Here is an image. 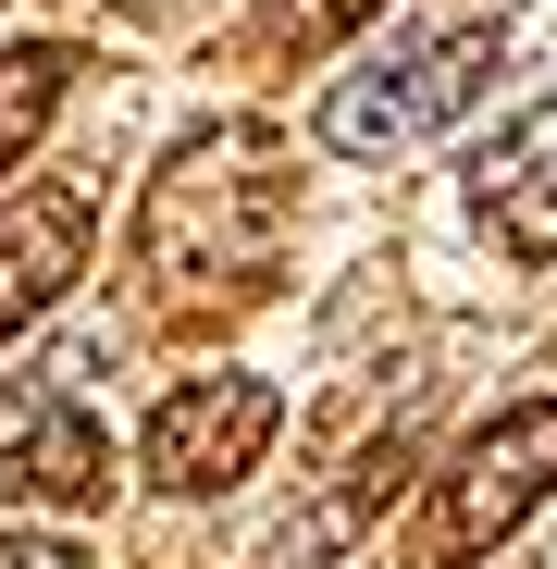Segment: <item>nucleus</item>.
Returning <instances> with one entry per match:
<instances>
[{"instance_id": "nucleus-2", "label": "nucleus", "mask_w": 557, "mask_h": 569, "mask_svg": "<svg viewBox=\"0 0 557 569\" xmlns=\"http://www.w3.org/2000/svg\"><path fill=\"white\" fill-rule=\"evenodd\" d=\"M557 496V397H508L496 421H471L434 470V520H421V569H471L484 545H508L533 508Z\"/></svg>"}, {"instance_id": "nucleus-1", "label": "nucleus", "mask_w": 557, "mask_h": 569, "mask_svg": "<svg viewBox=\"0 0 557 569\" xmlns=\"http://www.w3.org/2000/svg\"><path fill=\"white\" fill-rule=\"evenodd\" d=\"M286 236H298V149L272 137L260 112L186 124L137 199V298L149 322L199 335L236 322L286 284Z\"/></svg>"}, {"instance_id": "nucleus-8", "label": "nucleus", "mask_w": 557, "mask_h": 569, "mask_svg": "<svg viewBox=\"0 0 557 569\" xmlns=\"http://www.w3.org/2000/svg\"><path fill=\"white\" fill-rule=\"evenodd\" d=\"M0 483L38 496V508H100L112 496V433L87 421V409H38L13 433V458H0Z\"/></svg>"}, {"instance_id": "nucleus-10", "label": "nucleus", "mask_w": 557, "mask_h": 569, "mask_svg": "<svg viewBox=\"0 0 557 569\" xmlns=\"http://www.w3.org/2000/svg\"><path fill=\"white\" fill-rule=\"evenodd\" d=\"M371 13H385V0H260V50H335Z\"/></svg>"}, {"instance_id": "nucleus-6", "label": "nucleus", "mask_w": 557, "mask_h": 569, "mask_svg": "<svg viewBox=\"0 0 557 569\" xmlns=\"http://www.w3.org/2000/svg\"><path fill=\"white\" fill-rule=\"evenodd\" d=\"M471 211L508 260H557V100L496 124V149L471 161Z\"/></svg>"}, {"instance_id": "nucleus-7", "label": "nucleus", "mask_w": 557, "mask_h": 569, "mask_svg": "<svg viewBox=\"0 0 557 569\" xmlns=\"http://www.w3.org/2000/svg\"><path fill=\"white\" fill-rule=\"evenodd\" d=\"M74 272H87V199L74 186H13L0 199V335H26Z\"/></svg>"}, {"instance_id": "nucleus-4", "label": "nucleus", "mask_w": 557, "mask_h": 569, "mask_svg": "<svg viewBox=\"0 0 557 569\" xmlns=\"http://www.w3.org/2000/svg\"><path fill=\"white\" fill-rule=\"evenodd\" d=\"M272 421H286V397L260 385V371H199V385H173L161 421H149V483L161 496H223L260 470Z\"/></svg>"}, {"instance_id": "nucleus-5", "label": "nucleus", "mask_w": 557, "mask_h": 569, "mask_svg": "<svg viewBox=\"0 0 557 569\" xmlns=\"http://www.w3.org/2000/svg\"><path fill=\"white\" fill-rule=\"evenodd\" d=\"M409 470H421V433H409V409H397V421L371 433V446H359V458L335 470V483H322V496H310V508H298L286 532L260 545V569H335V557H347V545H359L371 520L397 508V483H409Z\"/></svg>"}, {"instance_id": "nucleus-11", "label": "nucleus", "mask_w": 557, "mask_h": 569, "mask_svg": "<svg viewBox=\"0 0 557 569\" xmlns=\"http://www.w3.org/2000/svg\"><path fill=\"white\" fill-rule=\"evenodd\" d=\"M0 569H87L62 532H0Z\"/></svg>"}, {"instance_id": "nucleus-3", "label": "nucleus", "mask_w": 557, "mask_h": 569, "mask_svg": "<svg viewBox=\"0 0 557 569\" xmlns=\"http://www.w3.org/2000/svg\"><path fill=\"white\" fill-rule=\"evenodd\" d=\"M484 74H496V26L409 38V50H385V62L335 74V87H322V112H310V137H322L335 161H397L409 137H434V124L471 112V100H484Z\"/></svg>"}, {"instance_id": "nucleus-9", "label": "nucleus", "mask_w": 557, "mask_h": 569, "mask_svg": "<svg viewBox=\"0 0 557 569\" xmlns=\"http://www.w3.org/2000/svg\"><path fill=\"white\" fill-rule=\"evenodd\" d=\"M62 87H74V50H50V38H26V50H0V173H13L38 137H50V112H62Z\"/></svg>"}, {"instance_id": "nucleus-12", "label": "nucleus", "mask_w": 557, "mask_h": 569, "mask_svg": "<svg viewBox=\"0 0 557 569\" xmlns=\"http://www.w3.org/2000/svg\"><path fill=\"white\" fill-rule=\"evenodd\" d=\"M545 359H557V335H545Z\"/></svg>"}]
</instances>
